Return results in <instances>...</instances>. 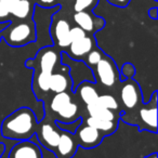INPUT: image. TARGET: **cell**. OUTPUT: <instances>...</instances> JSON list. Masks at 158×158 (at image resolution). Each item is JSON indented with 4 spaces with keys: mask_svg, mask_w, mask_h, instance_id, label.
I'll use <instances>...</instances> for the list:
<instances>
[{
    "mask_svg": "<svg viewBox=\"0 0 158 158\" xmlns=\"http://www.w3.org/2000/svg\"><path fill=\"white\" fill-rule=\"evenodd\" d=\"M38 119L36 113L27 106L18 108L3 119L0 132L5 139L11 141L29 140L36 133Z\"/></svg>",
    "mask_w": 158,
    "mask_h": 158,
    "instance_id": "obj_1",
    "label": "cell"
},
{
    "mask_svg": "<svg viewBox=\"0 0 158 158\" xmlns=\"http://www.w3.org/2000/svg\"><path fill=\"white\" fill-rule=\"evenodd\" d=\"M120 100V121L129 123L138 108L143 103V93L140 85L134 78L121 80L118 86Z\"/></svg>",
    "mask_w": 158,
    "mask_h": 158,
    "instance_id": "obj_2",
    "label": "cell"
},
{
    "mask_svg": "<svg viewBox=\"0 0 158 158\" xmlns=\"http://www.w3.org/2000/svg\"><path fill=\"white\" fill-rule=\"evenodd\" d=\"M2 40L12 48H24L36 41V29L33 19L11 20L9 26L1 31Z\"/></svg>",
    "mask_w": 158,
    "mask_h": 158,
    "instance_id": "obj_3",
    "label": "cell"
},
{
    "mask_svg": "<svg viewBox=\"0 0 158 158\" xmlns=\"http://www.w3.org/2000/svg\"><path fill=\"white\" fill-rule=\"evenodd\" d=\"M95 84L105 89L118 88L121 81L120 72L115 61L105 53L101 61L92 68Z\"/></svg>",
    "mask_w": 158,
    "mask_h": 158,
    "instance_id": "obj_4",
    "label": "cell"
},
{
    "mask_svg": "<svg viewBox=\"0 0 158 158\" xmlns=\"http://www.w3.org/2000/svg\"><path fill=\"white\" fill-rule=\"evenodd\" d=\"M157 91H154L151 99L143 102L129 125L136 126L140 131L147 130L153 133L157 132Z\"/></svg>",
    "mask_w": 158,
    "mask_h": 158,
    "instance_id": "obj_5",
    "label": "cell"
},
{
    "mask_svg": "<svg viewBox=\"0 0 158 158\" xmlns=\"http://www.w3.org/2000/svg\"><path fill=\"white\" fill-rule=\"evenodd\" d=\"M61 52L55 46H46L39 48L34 57L25 61L27 68H33L34 72L51 73L61 63Z\"/></svg>",
    "mask_w": 158,
    "mask_h": 158,
    "instance_id": "obj_6",
    "label": "cell"
},
{
    "mask_svg": "<svg viewBox=\"0 0 158 158\" xmlns=\"http://www.w3.org/2000/svg\"><path fill=\"white\" fill-rule=\"evenodd\" d=\"M61 133L62 130L57 128L55 121L47 115H44L41 120L38 121L35 135L42 147L50 151L51 153H54L59 144Z\"/></svg>",
    "mask_w": 158,
    "mask_h": 158,
    "instance_id": "obj_7",
    "label": "cell"
},
{
    "mask_svg": "<svg viewBox=\"0 0 158 158\" xmlns=\"http://www.w3.org/2000/svg\"><path fill=\"white\" fill-rule=\"evenodd\" d=\"M61 63L66 65L69 69V76L72 78L73 92L77 88L79 84L82 81H89V82H95L94 75L93 72L89 66L86 65L84 61L80 60H74L67 55L64 51L61 52Z\"/></svg>",
    "mask_w": 158,
    "mask_h": 158,
    "instance_id": "obj_8",
    "label": "cell"
},
{
    "mask_svg": "<svg viewBox=\"0 0 158 158\" xmlns=\"http://www.w3.org/2000/svg\"><path fill=\"white\" fill-rule=\"evenodd\" d=\"M57 12H55L52 15L49 31H50V37L52 39L53 46H55L61 51H65L70 44L69 31L72 26H70V23L65 18L60 16Z\"/></svg>",
    "mask_w": 158,
    "mask_h": 158,
    "instance_id": "obj_9",
    "label": "cell"
},
{
    "mask_svg": "<svg viewBox=\"0 0 158 158\" xmlns=\"http://www.w3.org/2000/svg\"><path fill=\"white\" fill-rule=\"evenodd\" d=\"M74 135L77 143H78V146L85 149L94 148V147L99 146L103 141V139L105 138V135L102 132H100L99 130L91 127V126L87 125L84 121L77 128Z\"/></svg>",
    "mask_w": 158,
    "mask_h": 158,
    "instance_id": "obj_10",
    "label": "cell"
},
{
    "mask_svg": "<svg viewBox=\"0 0 158 158\" xmlns=\"http://www.w3.org/2000/svg\"><path fill=\"white\" fill-rule=\"evenodd\" d=\"M73 21L76 26L84 29L88 35H94L105 26V20L94 14L93 11L75 12L73 15Z\"/></svg>",
    "mask_w": 158,
    "mask_h": 158,
    "instance_id": "obj_11",
    "label": "cell"
},
{
    "mask_svg": "<svg viewBox=\"0 0 158 158\" xmlns=\"http://www.w3.org/2000/svg\"><path fill=\"white\" fill-rule=\"evenodd\" d=\"M73 82L69 76V69L63 63H60L54 68L50 76V92L52 94L64 91H72Z\"/></svg>",
    "mask_w": 158,
    "mask_h": 158,
    "instance_id": "obj_12",
    "label": "cell"
},
{
    "mask_svg": "<svg viewBox=\"0 0 158 158\" xmlns=\"http://www.w3.org/2000/svg\"><path fill=\"white\" fill-rule=\"evenodd\" d=\"M8 158H44L40 146L31 140L18 141L10 148Z\"/></svg>",
    "mask_w": 158,
    "mask_h": 158,
    "instance_id": "obj_13",
    "label": "cell"
},
{
    "mask_svg": "<svg viewBox=\"0 0 158 158\" xmlns=\"http://www.w3.org/2000/svg\"><path fill=\"white\" fill-rule=\"evenodd\" d=\"M95 46H98V44L94 38V35H87L86 37L81 38V39L70 42L68 48L64 52L67 53L68 56L72 57V59L82 61L85 59V56Z\"/></svg>",
    "mask_w": 158,
    "mask_h": 158,
    "instance_id": "obj_14",
    "label": "cell"
},
{
    "mask_svg": "<svg viewBox=\"0 0 158 158\" xmlns=\"http://www.w3.org/2000/svg\"><path fill=\"white\" fill-rule=\"evenodd\" d=\"M78 148V143L75 139L74 133L62 130L59 144L55 148L56 158H73Z\"/></svg>",
    "mask_w": 158,
    "mask_h": 158,
    "instance_id": "obj_15",
    "label": "cell"
},
{
    "mask_svg": "<svg viewBox=\"0 0 158 158\" xmlns=\"http://www.w3.org/2000/svg\"><path fill=\"white\" fill-rule=\"evenodd\" d=\"M74 92L72 91H64V92L55 93L49 99L47 103H44V115L47 116H53L55 113L59 112L61 108L67 105L73 99H74Z\"/></svg>",
    "mask_w": 158,
    "mask_h": 158,
    "instance_id": "obj_16",
    "label": "cell"
},
{
    "mask_svg": "<svg viewBox=\"0 0 158 158\" xmlns=\"http://www.w3.org/2000/svg\"><path fill=\"white\" fill-rule=\"evenodd\" d=\"M99 90H98L95 82H89V81H82L79 84L77 88L74 91V95L76 99L81 101L86 105H91L97 102V99L99 97Z\"/></svg>",
    "mask_w": 158,
    "mask_h": 158,
    "instance_id": "obj_17",
    "label": "cell"
},
{
    "mask_svg": "<svg viewBox=\"0 0 158 158\" xmlns=\"http://www.w3.org/2000/svg\"><path fill=\"white\" fill-rule=\"evenodd\" d=\"M75 99V97H74ZM73 99L67 105L55 113L53 116H49L54 121H61V123H73L79 117H81V108L79 105L78 101Z\"/></svg>",
    "mask_w": 158,
    "mask_h": 158,
    "instance_id": "obj_18",
    "label": "cell"
},
{
    "mask_svg": "<svg viewBox=\"0 0 158 158\" xmlns=\"http://www.w3.org/2000/svg\"><path fill=\"white\" fill-rule=\"evenodd\" d=\"M86 113L88 116L95 117L99 119H104V120H110L119 123L120 121V113L118 110H110V108L103 107L98 104H91V105H86Z\"/></svg>",
    "mask_w": 158,
    "mask_h": 158,
    "instance_id": "obj_19",
    "label": "cell"
},
{
    "mask_svg": "<svg viewBox=\"0 0 158 158\" xmlns=\"http://www.w3.org/2000/svg\"><path fill=\"white\" fill-rule=\"evenodd\" d=\"M81 118L84 123H86L87 125L99 130L105 136L115 133L116 130L118 129L119 123H116V121L104 120V119H99V118H95V117L88 116V115H81Z\"/></svg>",
    "mask_w": 158,
    "mask_h": 158,
    "instance_id": "obj_20",
    "label": "cell"
},
{
    "mask_svg": "<svg viewBox=\"0 0 158 158\" xmlns=\"http://www.w3.org/2000/svg\"><path fill=\"white\" fill-rule=\"evenodd\" d=\"M35 2L34 0H19L10 10L11 20H28L33 19Z\"/></svg>",
    "mask_w": 158,
    "mask_h": 158,
    "instance_id": "obj_21",
    "label": "cell"
},
{
    "mask_svg": "<svg viewBox=\"0 0 158 158\" xmlns=\"http://www.w3.org/2000/svg\"><path fill=\"white\" fill-rule=\"evenodd\" d=\"M94 104H98L100 106H103V107L110 108V110H118L121 112L120 104H119L118 100L114 97L110 93H103V94H99L97 99V102Z\"/></svg>",
    "mask_w": 158,
    "mask_h": 158,
    "instance_id": "obj_22",
    "label": "cell"
},
{
    "mask_svg": "<svg viewBox=\"0 0 158 158\" xmlns=\"http://www.w3.org/2000/svg\"><path fill=\"white\" fill-rule=\"evenodd\" d=\"M104 55H105V52H104L100 47L95 46L94 48H93L92 50L85 56V59L82 60V61L86 63L87 66H89V67L92 69V68L101 61V59L104 56Z\"/></svg>",
    "mask_w": 158,
    "mask_h": 158,
    "instance_id": "obj_23",
    "label": "cell"
},
{
    "mask_svg": "<svg viewBox=\"0 0 158 158\" xmlns=\"http://www.w3.org/2000/svg\"><path fill=\"white\" fill-rule=\"evenodd\" d=\"M100 0H74L73 10L74 12L80 11H93L98 6Z\"/></svg>",
    "mask_w": 158,
    "mask_h": 158,
    "instance_id": "obj_24",
    "label": "cell"
},
{
    "mask_svg": "<svg viewBox=\"0 0 158 158\" xmlns=\"http://www.w3.org/2000/svg\"><path fill=\"white\" fill-rule=\"evenodd\" d=\"M82 123V118L79 117L78 119H76L73 123H61V121H55V125L57 126V128L63 131H67L70 133H75V131L77 130V128L79 127V125Z\"/></svg>",
    "mask_w": 158,
    "mask_h": 158,
    "instance_id": "obj_25",
    "label": "cell"
},
{
    "mask_svg": "<svg viewBox=\"0 0 158 158\" xmlns=\"http://www.w3.org/2000/svg\"><path fill=\"white\" fill-rule=\"evenodd\" d=\"M120 72V78L121 80H125L127 78H133L134 75H135V67H134L133 64L131 63H126L123 66L121 69H119Z\"/></svg>",
    "mask_w": 158,
    "mask_h": 158,
    "instance_id": "obj_26",
    "label": "cell"
},
{
    "mask_svg": "<svg viewBox=\"0 0 158 158\" xmlns=\"http://www.w3.org/2000/svg\"><path fill=\"white\" fill-rule=\"evenodd\" d=\"M88 34L81 29L79 26H73L70 27V31H69V38H70V42L72 41H76V40L81 39V38L86 37Z\"/></svg>",
    "mask_w": 158,
    "mask_h": 158,
    "instance_id": "obj_27",
    "label": "cell"
},
{
    "mask_svg": "<svg viewBox=\"0 0 158 158\" xmlns=\"http://www.w3.org/2000/svg\"><path fill=\"white\" fill-rule=\"evenodd\" d=\"M6 21H11V14L10 10L0 1V22H6Z\"/></svg>",
    "mask_w": 158,
    "mask_h": 158,
    "instance_id": "obj_28",
    "label": "cell"
},
{
    "mask_svg": "<svg viewBox=\"0 0 158 158\" xmlns=\"http://www.w3.org/2000/svg\"><path fill=\"white\" fill-rule=\"evenodd\" d=\"M36 6H39L42 8H52L54 6L60 5L57 0H34Z\"/></svg>",
    "mask_w": 158,
    "mask_h": 158,
    "instance_id": "obj_29",
    "label": "cell"
},
{
    "mask_svg": "<svg viewBox=\"0 0 158 158\" xmlns=\"http://www.w3.org/2000/svg\"><path fill=\"white\" fill-rule=\"evenodd\" d=\"M110 5L114 6V7L117 8H126L130 2L131 0H106Z\"/></svg>",
    "mask_w": 158,
    "mask_h": 158,
    "instance_id": "obj_30",
    "label": "cell"
},
{
    "mask_svg": "<svg viewBox=\"0 0 158 158\" xmlns=\"http://www.w3.org/2000/svg\"><path fill=\"white\" fill-rule=\"evenodd\" d=\"M148 16L152 19V20L156 21L158 19V9H157V6H154V7L149 8L148 10Z\"/></svg>",
    "mask_w": 158,
    "mask_h": 158,
    "instance_id": "obj_31",
    "label": "cell"
},
{
    "mask_svg": "<svg viewBox=\"0 0 158 158\" xmlns=\"http://www.w3.org/2000/svg\"><path fill=\"white\" fill-rule=\"evenodd\" d=\"M0 1H1V2H2L3 5H5L6 7L8 8V9L11 10L12 8L15 6V3L18 2L19 0H0Z\"/></svg>",
    "mask_w": 158,
    "mask_h": 158,
    "instance_id": "obj_32",
    "label": "cell"
},
{
    "mask_svg": "<svg viewBox=\"0 0 158 158\" xmlns=\"http://www.w3.org/2000/svg\"><path fill=\"white\" fill-rule=\"evenodd\" d=\"M10 24V21H6V22H0V31H2L3 29H6Z\"/></svg>",
    "mask_w": 158,
    "mask_h": 158,
    "instance_id": "obj_33",
    "label": "cell"
},
{
    "mask_svg": "<svg viewBox=\"0 0 158 158\" xmlns=\"http://www.w3.org/2000/svg\"><path fill=\"white\" fill-rule=\"evenodd\" d=\"M5 152H6V145L2 142H0V158H2Z\"/></svg>",
    "mask_w": 158,
    "mask_h": 158,
    "instance_id": "obj_34",
    "label": "cell"
},
{
    "mask_svg": "<svg viewBox=\"0 0 158 158\" xmlns=\"http://www.w3.org/2000/svg\"><path fill=\"white\" fill-rule=\"evenodd\" d=\"M144 158H157V153H152V154H149V155L145 156Z\"/></svg>",
    "mask_w": 158,
    "mask_h": 158,
    "instance_id": "obj_35",
    "label": "cell"
},
{
    "mask_svg": "<svg viewBox=\"0 0 158 158\" xmlns=\"http://www.w3.org/2000/svg\"><path fill=\"white\" fill-rule=\"evenodd\" d=\"M1 40H2V35H1V31H0V42H1Z\"/></svg>",
    "mask_w": 158,
    "mask_h": 158,
    "instance_id": "obj_36",
    "label": "cell"
},
{
    "mask_svg": "<svg viewBox=\"0 0 158 158\" xmlns=\"http://www.w3.org/2000/svg\"><path fill=\"white\" fill-rule=\"evenodd\" d=\"M155 1H157V0H155Z\"/></svg>",
    "mask_w": 158,
    "mask_h": 158,
    "instance_id": "obj_37",
    "label": "cell"
}]
</instances>
